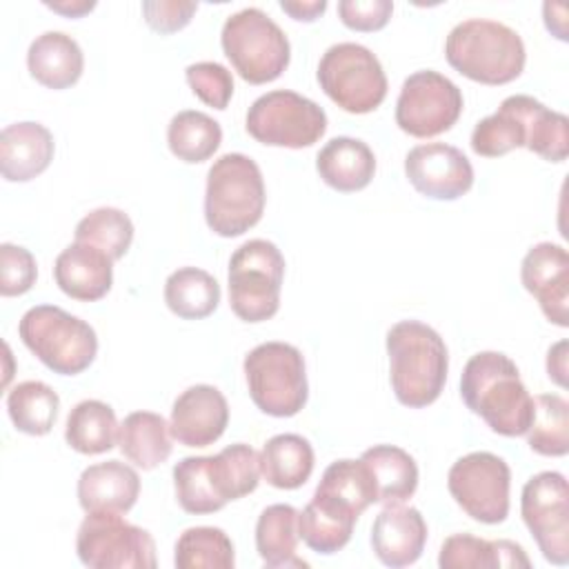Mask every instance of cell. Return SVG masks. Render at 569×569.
Returning <instances> with one entry per match:
<instances>
[{"label": "cell", "mask_w": 569, "mask_h": 569, "mask_svg": "<svg viewBox=\"0 0 569 569\" xmlns=\"http://www.w3.org/2000/svg\"><path fill=\"white\" fill-rule=\"evenodd\" d=\"M460 396L493 433L516 438L525 436L531 425L533 398L520 380L516 362L500 351H480L467 360Z\"/></svg>", "instance_id": "cell-1"}, {"label": "cell", "mask_w": 569, "mask_h": 569, "mask_svg": "<svg viewBox=\"0 0 569 569\" xmlns=\"http://www.w3.org/2000/svg\"><path fill=\"white\" fill-rule=\"evenodd\" d=\"M389 380L400 405L422 409L438 400L449 371L440 333L420 320H400L387 331Z\"/></svg>", "instance_id": "cell-2"}, {"label": "cell", "mask_w": 569, "mask_h": 569, "mask_svg": "<svg viewBox=\"0 0 569 569\" xmlns=\"http://www.w3.org/2000/svg\"><path fill=\"white\" fill-rule=\"evenodd\" d=\"M445 58L473 82L507 84L522 73L527 51L520 33L511 27L487 18H469L449 31Z\"/></svg>", "instance_id": "cell-3"}, {"label": "cell", "mask_w": 569, "mask_h": 569, "mask_svg": "<svg viewBox=\"0 0 569 569\" xmlns=\"http://www.w3.org/2000/svg\"><path fill=\"white\" fill-rule=\"evenodd\" d=\"M267 189L262 171L244 153H224L207 171L204 220L222 236L236 238L256 227L264 213Z\"/></svg>", "instance_id": "cell-4"}, {"label": "cell", "mask_w": 569, "mask_h": 569, "mask_svg": "<svg viewBox=\"0 0 569 569\" xmlns=\"http://www.w3.org/2000/svg\"><path fill=\"white\" fill-rule=\"evenodd\" d=\"M18 336L47 369L60 376L82 373L98 353L93 327L56 305H36L24 311Z\"/></svg>", "instance_id": "cell-5"}, {"label": "cell", "mask_w": 569, "mask_h": 569, "mask_svg": "<svg viewBox=\"0 0 569 569\" xmlns=\"http://www.w3.org/2000/svg\"><path fill=\"white\" fill-rule=\"evenodd\" d=\"M224 56L249 84H267L282 76L291 60L287 33L258 7L231 13L220 31Z\"/></svg>", "instance_id": "cell-6"}, {"label": "cell", "mask_w": 569, "mask_h": 569, "mask_svg": "<svg viewBox=\"0 0 569 569\" xmlns=\"http://www.w3.org/2000/svg\"><path fill=\"white\" fill-rule=\"evenodd\" d=\"M244 380L253 405L273 418H291L302 411L309 398L305 358L289 342H262L242 362Z\"/></svg>", "instance_id": "cell-7"}, {"label": "cell", "mask_w": 569, "mask_h": 569, "mask_svg": "<svg viewBox=\"0 0 569 569\" xmlns=\"http://www.w3.org/2000/svg\"><path fill=\"white\" fill-rule=\"evenodd\" d=\"M229 305L242 322H264L280 309L284 256L264 240L242 242L229 260Z\"/></svg>", "instance_id": "cell-8"}, {"label": "cell", "mask_w": 569, "mask_h": 569, "mask_svg": "<svg viewBox=\"0 0 569 569\" xmlns=\"http://www.w3.org/2000/svg\"><path fill=\"white\" fill-rule=\"evenodd\" d=\"M320 89L347 113H371L387 98V76L371 49L358 42L331 44L318 62Z\"/></svg>", "instance_id": "cell-9"}, {"label": "cell", "mask_w": 569, "mask_h": 569, "mask_svg": "<svg viewBox=\"0 0 569 569\" xmlns=\"http://www.w3.org/2000/svg\"><path fill=\"white\" fill-rule=\"evenodd\" d=\"M247 133L267 147L302 149L327 131L325 109L289 89H273L256 98L244 120Z\"/></svg>", "instance_id": "cell-10"}, {"label": "cell", "mask_w": 569, "mask_h": 569, "mask_svg": "<svg viewBox=\"0 0 569 569\" xmlns=\"http://www.w3.org/2000/svg\"><path fill=\"white\" fill-rule=\"evenodd\" d=\"M76 553L91 569H153L158 565L151 533L109 511L87 513L76 533Z\"/></svg>", "instance_id": "cell-11"}, {"label": "cell", "mask_w": 569, "mask_h": 569, "mask_svg": "<svg viewBox=\"0 0 569 569\" xmlns=\"http://www.w3.org/2000/svg\"><path fill=\"white\" fill-rule=\"evenodd\" d=\"M447 487L456 505L476 522L498 525L509 516L511 469L491 451L458 458L447 473Z\"/></svg>", "instance_id": "cell-12"}, {"label": "cell", "mask_w": 569, "mask_h": 569, "mask_svg": "<svg viewBox=\"0 0 569 569\" xmlns=\"http://www.w3.org/2000/svg\"><path fill=\"white\" fill-rule=\"evenodd\" d=\"M462 107V91L456 82L433 69H420L400 87L396 124L413 138H433L458 122Z\"/></svg>", "instance_id": "cell-13"}, {"label": "cell", "mask_w": 569, "mask_h": 569, "mask_svg": "<svg viewBox=\"0 0 569 569\" xmlns=\"http://www.w3.org/2000/svg\"><path fill=\"white\" fill-rule=\"evenodd\" d=\"M520 513L542 558L556 567L569 562V487L560 471L531 476L520 493Z\"/></svg>", "instance_id": "cell-14"}, {"label": "cell", "mask_w": 569, "mask_h": 569, "mask_svg": "<svg viewBox=\"0 0 569 569\" xmlns=\"http://www.w3.org/2000/svg\"><path fill=\"white\" fill-rule=\"evenodd\" d=\"M405 173L411 187L431 200H458L473 187V167L453 144L427 142L409 149Z\"/></svg>", "instance_id": "cell-15"}, {"label": "cell", "mask_w": 569, "mask_h": 569, "mask_svg": "<svg viewBox=\"0 0 569 569\" xmlns=\"http://www.w3.org/2000/svg\"><path fill=\"white\" fill-rule=\"evenodd\" d=\"M520 280L549 322L569 325V253L565 247L556 242L533 244L522 258Z\"/></svg>", "instance_id": "cell-16"}, {"label": "cell", "mask_w": 569, "mask_h": 569, "mask_svg": "<svg viewBox=\"0 0 569 569\" xmlns=\"http://www.w3.org/2000/svg\"><path fill=\"white\" fill-rule=\"evenodd\" d=\"M229 425V405L213 385L187 387L173 402L169 416L171 438L184 447L213 445Z\"/></svg>", "instance_id": "cell-17"}, {"label": "cell", "mask_w": 569, "mask_h": 569, "mask_svg": "<svg viewBox=\"0 0 569 569\" xmlns=\"http://www.w3.org/2000/svg\"><path fill=\"white\" fill-rule=\"evenodd\" d=\"M427 545V522L416 507L385 505L371 525L376 558L391 569L413 565Z\"/></svg>", "instance_id": "cell-18"}, {"label": "cell", "mask_w": 569, "mask_h": 569, "mask_svg": "<svg viewBox=\"0 0 569 569\" xmlns=\"http://www.w3.org/2000/svg\"><path fill=\"white\" fill-rule=\"evenodd\" d=\"M53 278L64 296L93 302L104 298L113 284V260L104 251L73 240L58 253Z\"/></svg>", "instance_id": "cell-19"}, {"label": "cell", "mask_w": 569, "mask_h": 569, "mask_svg": "<svg viewBox=\"0 0 569 569\" xmlns=\"http://www.w3.org/2000/svg\"><path fill=\"white\" fill-rule=\"evenodd\" d=\"M51 131L33 120L7 124L0 131V171L7 182H29L53 160Z\"/></svg>", "instance_id": "cell-20"}, {"label": "cell", "mask_w": 569, "mask_h": 569, "mask_svg": "<svg viewBox=\"0 0 569 569\" xmlns=\"http://www.w3.org/2000/svg\"><path fill=\"white\" fill-rule=\"evenodd\" d=\"M76 493L87 513H127L140 496V476L120 460L96 462L80 473Z\"/></svg>", "instance_id": "cell-21"}, {"label": "cell", "mask_w": 569, "mask_h": 569, "mask_svg": "<svg viewBox=\"0 0 569 569\" xmlns=\"http://www.w3.org/2000/svg\"><path fill=\"white\" fill-rule=\"evenodd\" d=\"M316 171L327 187L340 193H353L373 180L376 156L367 142L338 136L318 151Z\"/></svg>", "instance_id": "cell-22"}, {"label": "cell", "mask_w": 569, "mask_h": 569, "mask_svg": "<svg viewBox=\"0 0 569 569\" xmlns=\"http://www.w3.org/2000/svg\"><path fill=\"white\" fill-rule=\"evenodd\" d=\"M27 69L36 82L60 91L80 80L84 56L80 44L64 31H44L29 44Z\"/></svg>", "instance_id": "cell-23"}, {"label": "cell", "mask_w": 569, "mask_h": 569, "mask_svg": "<svg viewBox=\"0 0 569 569\" xmlns=\"http://www.w3.org/2000/svg\"><path fill=\"white\" fill-rule=\"evenodd\" d=\"M531 96L516 93L500 102L498 111L482 118L471 131V149L482 158H498L527 144Z\"/></svg>", "instance_id": "cell-24"}, {"label": "cell", "mask_w": 569, "mask_h": 569, "mask_svg": "<svg viewBox=\"0 0 569 569\" xmlns=\"http://www.w3.org/2000/svg\"><path fill=\"white\" fill-rule=\"evenodd\" d=\"M440 569H529L531 560L513 540H485L471 533L449 536L438 553Z\"/></svg>", "instance_id": "cell-25"}, {"label": "cell", "mask_w": 569, "mask_h": 569, "mask_svg": "<svg viewBox=\"0 0 569 569\" xmlns=\"http://www.w3.org/2000/svg\"><path fill=\"white\" fill-rule=\"evenodd\" d=\"M373 489L376 502L400 505L411 498L418 489V465L411 453L396 445H373L362 451Z\"/></svg>", "instance_id": "cell-26"}, {"label": "cell", "mask_w": 569, "mask_h": 569, "mask_svg": "<svg viewBox=\"0 0 569 569\" xmlns=\"http://www.w3.org/2000/svg\"><path fill=\"white\" fill-rule=\"evenodd\" d=\"M356 520L358 516L347 507L313 493L309 505L298 511V531L311 551L331 556L351 540Z\"/></svg>", "instance_id": "cell-27"}, {"label": "cell", "mask_w": 569, "mask_h": 569, "mask_svg": "<svg viewBox=\"0 0 569 569\" xmlns=\"http://www.w3.org/2000/svg\"><path fill=\"white\" fill-rule=\"evenodd\" d=\"M118 447L138 469H156L173 449L169 422L153 411H133L118 427Z\"/></svg>", "instance_id": "cell-28"}, {"label": "cell", "mask_w": 569, "mask_h": 569, "mask_svg": "<svg viewBox=\"0 0 569 569\" xmlns=\"http://www.w3.org/2000/svg\"><path fill=\"white\" fill-rule=\"evenodd\" d=\"M313 447L298 433H278L262 445L260 473L276 489H298L313 471Z\"/></svg>", "instance_id": "cell-29"}, {"label": "cell", "mask_w": 569, "mask_h": 569, "mask_svg": "<svg viewBox=\"0 0 569 569\" xmlns=\"http://www.w3.org/2000/svg\"><path fill=\"white\" fill-rule=\"evenodd\" d=\"M298 540L300 531L296 507L276 502L262 509L256 522V549L267 567H305L307 562L296 553Z\"/></svg>", "instance_id": "cell-30"}, {"label": "cell", "mask_w": 569, "mask_h": 569, "mask_svg": "<svg viewBox=\"0 0 569 569\" xmlns=\"http://www.w3.org/2000/svg\"><path fill=\"white\" fill-rule=\"evenodd\" d=\"M116 411L102 400H80L67 416L64 440L84 456L107 453L118 445Z\"/></svg>", "instance_id": "cell-31"}, {"label": "cell", "mask_w": 569, "mask_h": 569, "mask_svg": "<svg viewBox=\"0 0 569 569\" xmlns=\"http://www.w3.org/2000/svg\"><path fill=\"white\" fill-rule=\"evenodd\" d=\"M164 302L182 320L211 316L220 302L218 280L198 267H180L164 280Z\"/></svg>", "instance_id": "cell-32"}, {"label": "cell", "mask_w": 569, "mask_h": 569, "mask_svg": "<svg viewBox=\"0 0 569 569\" xmlns=\"http://www.w3.org/2000/svg\"><path fill=\"white\" fill-rule=\"evenodd\" d=\"M220 142H222L220 122L196 109L178 111L167 127L169 151L178 160L189 164L209 160L218 151Z\"/></svg>", "instance_id": "cell-33"}, {"label": "cell", "mask_w": 569, "mask_h": 569, "mask_svg": "<svg viewBox=\"0 0 569 569\" xmlns=\"http://www.w3.org/2000/svg\"><path fill=\"white\" fill-rule=\"evenodd\" d=\"M60 396L42 380L18 382L7 393V411L13 427L29 436H44L53 429Z\"/></svg>", "instance_id": "cell-34"}, {"label": "cell", "mask_w": 569, "mask_h": 569, "mask_svg": "<svg viewBox=\"0 0 569 569\" xmlns=\"http://www.w3.org/2000/svg\"><path fill=\"white\" fill-rule=\"evenodd\" d=\"M173 487L176 500L187 513H213L227 505L213 478L211 456H187L176 462Z\"/></svg>", "instance_id": "cell-35"}, {"label": "cell", "mask_w": 569, "mask_h": 569, "mask_svg": "<svg viewBox=\"0 0 569 569\" xmlns=\"http://www.w3.org/2000/svg\"><path fill=\"white\" fill-rule=\"evenodd\" d=\"M173 565L178 569H233V542L220 527H189L176 540Z\"/></svg>", "instance_id": "cell-36"}, {"label": "cell", "mask_w": 569, "mask_h": 569, "mask_svg": "<svg viewBox=\"0 0 569 569\" xmlns=\"http://www.w3.org/2000/svg\"><path fill=\"white\" fill-rule=\"evenodd\" d=\"M527 445L538 456L560 458L569 451V402L558 393L533 398V418L527 429Z\"/></svg>", "instance_id": "cell-37"}, {"label": "cell", "mask_w": 569, "mask_h": 569, "mask_svg": "<svg viewBox=\"0 0 569 569\" xmlns=\"http://www.w3.org/2000/svg\"><path fill=\"white\" fill-rule=\"evenodd\" d=\"M313 493L336 500L338 505L351 509L356 516H360L369 505L376 502V489L365 462L351 458L331 462L325 469Z\"/></svg>", "instance_id": "cell-38"}, {"label": "cell", "mask_w": 569, "mask_h": 569, "mask_svg": "<svg viewBox=\"0 0 569 569\" xmlns=\"http://www.w3.org/2000/svg\"><path fill=\"white\" fill-rule=\"evenodd\" d=\"M73 238L104 251L116 262L133 242V222L122 209L98 207L76 224Z\"/></svg>", "instance_id": "cell-39"}, {"label": "cell", "mask_w": 569, "mask_h": 569, "mask_svg": "<svg viewBox=\"0 0 569 569\" xmlns=\"http://www.w3.org/2000/svg\"><path fill=\"white\" fill-rule=\"evenodd\" d=\"M218 489L227 502L256 491L260 482V453L244 442H236L211 456Z\"/></svg>", "instance_id": "cell-40"}, {"label": "cell", "mask_w": 569, "mask_h": 569, "mask_svg": "<svg viewBox=\"0 0 569 569\" xmlns=\"http://www.w3.org/2000/svg\"><path fill=\"white\" fill-rule=\"evenodd\" d=\"M525 147L549 162H562L569 153L567 116L545 107L533 98L529 107V133Z\"/></svg>", "instance_id": "cell-41"}, {"label": "cell", "mask_w": 569, "mask_h": 569, "mask_svg": "<svg viewBox=\"0 0 569 569\" xmlns=\"http://www.w3.org/2000/svg\"><path fill=\"white\" fill-rule=\"evenodd\" d=\"M184 78L191 91L209 107L222 111L233 96L231 71L220 62H193L184 69Z\"/></svg>", "instance_id": "cell-42"}, {"label": "cell", "mask_w": 569, "mask_h": 569, "mask_svg": "<svg viewBox=\"0 0 569 569\" xmlns=\"http://www.w3.org/2000/svg\"><path fill=\"white\" fill-rule=\"evenodd\" d=\"M38 278L36 258L29 249L11 242L0 244V293L4 298L27 293Z\"/></svg>", "instance_id": "cell-43"}, {"label": "cell", "mask_w": 569, "mask_h": 569, "mask_svg": "<svg viewBox=\"0 0 569 569\" xmlns=\"http://www.w3.org/2000/svg\"><path fill=\"white\" fill-rule=\"evenodd\" d=\"M393 13L391 0H340L338 16L353 31H378Z\"/></svg>", "instance_id": "cell-44"}, {"label": "cell", "mask_w": 569, "mask_h": 569, "mask_svg": "<svg viewBox=\"0 0 569 569\" xmlns=\"http://www.w3.org/2000/svg\"><path fill=\"white\" fill-rule=\"evenodd\" d=\"M196 11H198V2H180V0L142 2V16L147 24L158 33H176L184 29L191 22Z\"/></svg>", "instance_id": "cell-45"}, {"label": "cell", "mask_w": 569, "mask_h": 569, "mask_svg": "<svg viewBox=\"0 0 569 569\" xmlns=\"http://www.w3.org/2000/svg\"><path fill=\"white\" fill-rule=\"evenodd\" d=\"M280 9L289 13L293 20L313 22L327 9L325 0H280Z\"/></svg>", "instance_id": "cell-46"}, {"label": "cell", "mask_w": 569, "mask_h": 569, "mask_svg": "<svg viewBox=\"0 0 569 569\" xmlns=\"http://www.w3.org/2000/svg\"><path fill=\"white\" fill-rule=\"evenodd\" d=\"M547 376L558 387H567V340H558L547 351Z\"/></svg>", "instance_id": "cell-47"}, {"label": "cell", "mask_w": 569, "mask_h": 569, "mask_svg": "<svg viewBox=\"0 0 569 569\" xmlns=\"http://www.w3.org/2000/svg\"><path fill=\"white\" fill-rule=\"evenodd\" d=\"M542 13L545 16H553V11H551V2H545L542 4ZM558 16H553V20H545V24H547V29L558 38V40H567L569 36H567V7L565 4H558V11H556Z\"/></svg>", "instance_id": "cell-48"}, {"label": "cell", "mask_w": 569, "mask_h": 569, "mask_svg": "<svg viewBox=\"0 0 569 569\" xmlns=\"http://www.w3.org/2000/svg\"><path fill=\"white\" fill-rule=\"evenodd\" d=\"M44 7H49V9H53L56 13H62V16H67V18H80V16L89 13V11H93L96 2H84V0H73V2H69V0H64V2H44Z\"/></svg>", "instance_id": "cell-49"}]
</instances>
